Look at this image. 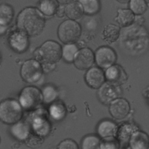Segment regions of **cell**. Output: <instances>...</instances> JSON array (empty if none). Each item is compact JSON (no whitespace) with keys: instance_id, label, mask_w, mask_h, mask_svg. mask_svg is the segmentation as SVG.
I'll use <instances>...</instances> for the list:
<instances>
[{"instance_id":"e0dca14e","label":"cell","mask_w":149,"mask_h":149,"mask_svg":"<svg viewBox=\"0 0 149 149\" xmlns=\"http://www.w3.org/2000/svg\"><path fill=\"white\" fill-rule=\"evenodd\" d=\"M38 6L41 12L48 16L56 14L59 7L56 0H40Z\"/></svg>"},{"instance_id":"7402d4cb","label":"cell","mask_w":149,"mask_h":149,"mask_svg":"<svg viewBox=\"0 0 149 149\" xmlns=\"http://www.w3.org/2000/svg\"><path fill=\"white\" fill-rule=\"evenodd\" d=\"M100 138L93 134L84 136L81 142V149H100Z\"/></svg>"},{"instance_id":"44dd1931","label":"cell","mask_w":149,"mask_h":149,"mask_svg":"<svg viewBox=\"0 0 149 149\" xmlns=\"http://www.w3.org/2000/svg\"><path fill=\"white\" fill-rule=\"evenodd\" d=\"M79 1L86 15H94L100 10V3L99 0H79Z\"/></svg>"},{"instance_id":"ba28073f","label":"cell","mask_w":149,"mask_h":149,"mask_svg":"<svg viewBox=\"0 0 149 149\" xmlns=\"http://www.w3.org/2000/svg\"><path fill=\"white\" fill-rule=\"evenodd\" d=\"M8 42L15 51L21 53L25 51L28 48V36L20 30L15 31L9 36Z\"/></svg>"},{"instance_id":"4dcf8cb0","label":"cell","mask_w":149,"mask_h":149,"mask_svg":"<svg viewBox=\"0 0 149 149\" xmlns=\"http://www.w3.org/2000/svg\"><path fill=\"white\" fill-rule=\"evenodd\" d=\"M42 141L38 137L29 136L27 139V144L30 147H36L38 145H41Z\"/></svg>"},{"instance_id":"d6a6232c","label":"cell","mask_w":149,"mask_h":149,"mask_svg":"<svg viewBox=\"0 0 149 149\" xmlns=\"http://www.w3.org/2000/svg\"><path fill=\"white\" fill-rule=\"evenodd\" d=\"M61 4L66 5L68 3H70L73 0H57Z\"/></svg>"},{"instance_id":"52a82bcc","label":"cell","mask_w":149,"mask_h":149,"mask_svg":"<svg viewBox=\"0 0 149 149\" xmlns=\"http://www.w3.org/2000/svg\"><path fill=\"white\" fill-rule=\"evenodd\" d=\"M95 59L97 65L102 68H108L116 61V54L111 48L103 46L97 49Z\"/></svg>"},{"instance_id":"1f68e13d","label":"cell","mask_w":149,"mask_h":149,"mask_svg":"<svg viewBox=\"0 0 149 149\" xmlns=\"http://www.w3.org/2000/svg\"><path fill=\"white\" fill-rule=\"evenodd\" d=\"M55 15L58 17H62L64 16L65 15H66L65 8L63 6V5H61L58 7V9Z\"/></svg>"},{"instance_id":"836d02e7","label":"cell","mask_w":149,"mask_h":149,"mask_svg":"<svg viewBox=\"0 0 149 149\" xmlns=\"http://www.w3.org/2000/svg\"><path fill=\"white\" fill-rule=\"evenodd\" d=\"M117 1H118L120 3H127L130 0H116Z\"/></svg>"},{"instance_id":"9a60e30c","label":"cell","mask_w":149,"mask_h":149,"mask_svg":"<svg viewBox=\"0 0 149 149\" xmlns=\"http://www.w3.org/2000/svg\"><path fill=\"white\" fill-rule=\"evenodd\" d=\"M97 133L102 139L115 137L117 134L118 127L113 122L110 120H104L101 121L97 126Z\"/></svg>"},{"instance_id":"d4e9b609","label":"cell","mask_w":149,"mask_h":149,"mask_svg":"<svg viewBox=\"0 0 149 149\" xmlns=\"http://www.w3.org/2000/svg\"><path fill=\"white\" fill-rule=\"evenodd\" d=\"M136 130L134 129V126L129 124L122 125L118 130L117 135L119 141L120 142L129 141L132 134Z\"/></svg>"},{"instance_id":"d6986e66","label":"cell","mask_w":149,"mask_h":149,"mask_svg":"<svg viewBox=\"0 0 149 149\" xmlns=\"http://www.w3.org/2000/svg\"><path fill=\"white\" fill-rule=\"evenodd\" d=\"M115 20L120 25L127 26L133 22L134 15L131 10L119 9L118 10V16L115 18Z\"/></svg>"},{"instance_id":"484cf974","label":"cell","mask_w":149,"mask_h":149,"mask_svg":"<svg viewBox=\"0 0 149 149\" xmlns=\"http://www.w3.org/2000/svg\"><path fill=\"white\" fill-rule=\"evenodd\" d=\"M77 50L78 48L75 44H69L64 45L62 49V56L64 60L67 62L74 61Z\"/></svg>"},{"instance_id":"f1b7e54d","label":"cell","mask_w":149,"mask_h":149,"mask_svg":"<svg viewBox=\"0 0 149 149\" xmlns=\"http://www.w3.org/2000/svg\"><path fill=\"white\" fill-rule=\"evenodd\" d=\"M120 143L115 137L104 138L101 140L100 149H119Z\"/></svg>"},{"instance_id":"83f0119b","label":"cell","mask_w":149,"mask_h":149,"mask_svg":"<svg viewBox=\"0 0 149 149\" xmlns=\"http://www.w3.org/2000/svg\"><path fill=\"white\" fill-rule=\"evenodd\" d=\"M129 6L130 10L136 15L144 13L147 9V3L145 0H130Z\"/></svg>"},{"instance_id":"30bf717a","label":"cell","mask_w":149,"mask_h":149,"mask_svg":"<svg viewBox=\"0 0 149 149\" xmlns=\"http://www.w3.org/2000/svg\"><path fill=\"white\" fill-rule=\"evenodd\" d=\"M94 61V56L92 51L89 48H82L76 54L74 59L75 66L80 70L90 68Z\"/></svg>"},{"instance_id":"7c38bea8","label":"cell","mask_w":149,"mask_h":149,"mask_svg":"<svg viewBox=\"0 0 149 149\" xmlns=\"http://www.w3.org/2000/svg\"><path fill=\"white\" fill-rule=\"evenodd\" d=\"M105 76L103 71L96 67L89 69L85 74V80L88 86L93 88H100L105 81Z\"/></svg>"},{"instance_id":"2e32d148","label":"cell","mask_w":149,"mask_h":149,"mask_svg":"<svg viewBox=\"0 0 149 149\" xmlns=\"http://www.w3.org/2000/svg\"><path fill=\"white\" fill-rule=\"evenodd\" d=\"M10 132L12 136L19 141L27 140L30 135L29 125L21 121L13 124L10 127Z\"/></svg>"},{"instance_id":"ffe728a7","label":"cell","mask_w":149,"mask_h":149,"mask_svg":"<svg viewBox=\"0 0 149 149\" xmlns=\"http://www.w3.org/2000/svg\"><path fill=\"white\" fill-rule=\"evenodd\" d=\"M84 12L81 5L77 2L69 3L65 8L66 15L72 20H77L80 18Z\"/></svg>"},{"instance_id":"f546056e","label":"cell","mask_w":149,"mask_h":149,"mask_svg":"<svg viewBox=\"0 0 149 149\" xmlns=\"http://www.w3.org/2000/svg\"><path fill=\"white\" fill-rule=\"evenodd\" d=\"M58 149H79V147L73 140L66 139L59 143Z\"/></svg>"},{"instance_id":"4316f807","label":"cell","mask_w":149,"mask_h":149,"mask_svg":"<svg viewBox=\"0 0 149 149\" xmlns=\"http://www.w3.org/2000/svg\"><path fill=\"white\" fill-rule=\"evenodd\" d=\"M43 101L46 104H51L54 102L58 96V92L55 88L52 86H45L42 91Z\"/></svg>"},{"instance_id":"4fadbf2b","label":"cell","mask_w":149,"mask_h":149,"mask_svg":"<svg viewBox=\"0 0 149 149\" xmlns=\"http://www.w3.org/2000/svg\"><path fill=\"white\" fill-rule=\"evenodd\" d=\"M105 76L108 82L116 86L123 84L127 80V75L119 65H112L105 72Z\"/></svg>"},{"instance_id":"603a6c76","label":"cell","mask_w":149,"mask_h":149,"mask_svg":"<svg viewBox=\"0 0 149 149\" xmlns=\"http://www.w3.org/2000/svg\"><path fill=\"white\" fill-rule=\"evenodd\" d=\"M13 16L12 8L7 4H2L0 6V24L6 26L12 20Z\"/></svg>"},{"instance_id":"277c9868","label":"cell","mask_w":149,"mask_h":149,"mask_svg":"<svg viewBox=\"0 0 149 149\" xmlns=\"http://www.w3.org/2000/svg\"><path fill=\"white\" fill-rule=\"evenodd\" d=\"M81 31L78 23L73 20H67L59 25L58 36L62 42L66 44H73L79 40Z\"/></svg>"},{"instance_id":"7a4b0ae2","label":"cell","mask_w":149,"mask_h":149,"mask_svg":"<svg viewBox=\"0 0 149 149\" xmlns=\"http://www.w3.org/2000/svg\"><path fill=\"white\" fill-rule=\"evenodd\" d=\"M22 109L20 102L16 100H5L0 104V119L6 124L13 125L22 118Z\"/></svg>"},{"instance_id":"6da1fadb","label":"cell","mask_w":149,"mask_h":149,"mask_svg":"<svg viewBox=\"0 0 149 149\" xmlns=\"http://www.w3.org/2000/svg\"><path fill=\"white\" fill-rule=\"evenodd\" d=\"M17 26L19 30L27 36L40 35L44 27L45 20L41 12L35 8H26L17 17Z\"/></svg>"},{"instance_id":"9c48e42d","label":"cell","mask_w":149,"mask_h":149,"mask_svg":"<svg viewBox=\"0 0 149 149\" xmlns=\"http://www.w3.org/2000/svg\"><path fill=\"white\" fill-rule=\"evenodd\" d=\"M130 109L129 102L122 98L113 100L109 105V111L111 115L116 119L125 118L129 113Z\"/></svg>"},{"instance_id":"cb8c5ba5","label":"cell","mask_w":149,"mask_h":149,"mask_svg":"<svg viewBox=\"0 0 149 149\" xmlns=\"http://www.w3.org/2000/svg\"><path fill=\"white\" fill-rule=\"evenodd\" d=\"M49 113L54 119L61 120L66 115L65 107L61 102H54L50 106Z\"/></svg>"},{"instance_id":"8992f818","label":"cell","mask_w":149,"mask_h":149,"mask_svg":"<svg viewBox=\"0 0 149 149\" xmlns=\"http://www.w3.org/2000/svg\"><path fill=\"white\" fill-rule=\"evenodd\" d=\"M42 68L40 63L36 60L26 61L22 66L20 74L22 79L29 83L38 81L41 77Z\"/></svg>"},{"instance_id":"5b68a950","label":"cell","mask_w":149,"mask_h":149,"mask_svg":"<svg viewBox=\"0 0 149 149\" xmlns=\"http://www.w3.org/2000/svg\"><path fill=\"white\" fill-rule=\"evenodd\" d=\"M41 60L45 63L54 64L58 62L62 55L61 45L54 41H47L38 50Z\"/></svg>"},{"instance_id":"5bb4252c","label":"cell","mask_w":149,"mask_h":149,"mask_svg":"<svg viewBox=\"0 0 149 149\" xmlns=\"http://www.w3.org/2000/svg\"><path fill=\"white\" fill-rule=\"evenodd\" d=\"M130 149H149V136L143 131L136 130L129 141Z\"/></svg>"},{"instance_id":"8fae6325","label":"cell","mask_w":149,"mask_h":149,"mask_svg":"<svg viewBox=\"0 0 149 149\" xmlns=\"http://www.w3.org/2000/svg\"><path fill=\"white\" fill-rule=\"evenodd\" d=\"M117 86L109 82L103 84L98 93L100 101L104 104H109L116 100L119 95Z\"/></svg>"},{"instance_id":"3957f363","label":"cell","mask_w":149,"mask_h":149,"mask_svg":"<svg viewBox=\"0 0 149 149\" xmlns=\"http://www.w3.org/2000/svg\"><path fill=\"white\" fill-rule=\"evenodd\" d=\"M43 101V95L41 91L33 86L24 88L19 97V102L22 108L27 111L37 108Z\"/></svg>"},{"instance_id":"ac0fdd59","label":"cell","mask_w":149,"mask_h":149,"mask_svg":"<svg viewBox=\"0 0 149 149\" xmlns=\"http://www.w3.org/2000/svg\"><path fill=\"white\" fill-rule=\"evenodd\" d=\"M119 35V27L115 24L106 25L102 31V38L108 42H113Z\"/></svg>"}]
</instances>
